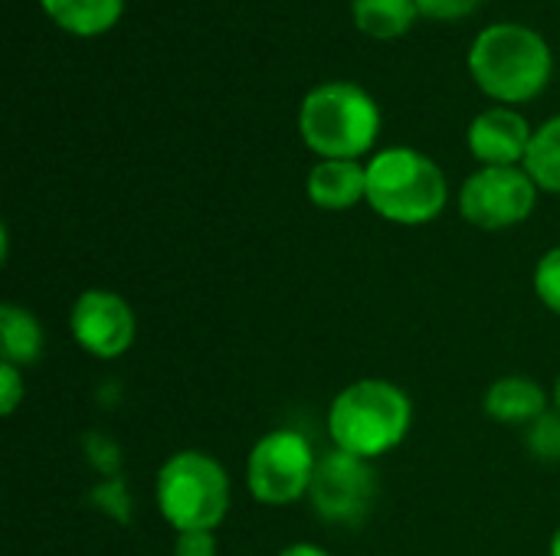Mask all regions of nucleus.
Wrapping results in <instances>:
<instances>
[{
	"mask_svg": "<svg viewBox=\"0 0 560 556\" xmlns=\"http://www.w3.org/2000/svg\"><path fill=\"white\" fill-rule=\"evenodd\" d=\"M279 556H331L325 547H318V544H308V541H299V544H289V547H282Z\"/></svg>",
	"mask_w": 560,
	"mask_h": 556,
	"instance_id": "24",
	"label": "nucleus"
},
{
	"mask_svg": "<svg viewBox=\"0 0 560 556\" xmlns=\"http://www.w3.org/2000/svg\"><path fill=\"white\" fill-rule=\"evenodd\" d=\"M85 456H89V462H92L98 472H105V475L115 478L121 456H118V446H115L105 433H89V436H85Z\"/></svg>",
	"mask_w": 560,
	"mask_h": 556,
	"instance_id": "22",
	"label": "nucleus"
},
{
	"mask_svg": "<svg viewBox=\"0 0 560 556\" xmlns=\"http://www.w3.org/2000/svg\"><path fill=\"white\" fill-rule=\"evenodd\" d=\"M532 288H535L538 301L560 318V246L548 249L538 259L535 275H532Z\"/></svg>",
	"mask_w": 560,
	"mask_h": 556,
	"instance_id": "18",
	"label": "nucleus"
},
{
	"mask_svg": "<svg viewBox=\"0 0 560 556\" xmlns=\"http://www.w3.org/2000/svg\"><path fill=\"white\" fill-rule=\"evenodd\" d=\"M450 203L443 167L417 147H384L368 161V206L397 226H427Z\"/></svg>",
	"mask_w": 560,
	"mask_h": 556,
	"instance_id": "4",
	"label": "nucleus"
},
{
	"mask_svg": "<svg viewBox=\"0 0 560 556\" xmlns=\"http://www.w3.org/2000/svg\"><path fill=\"white\" fill-rule=\"evenodd\" d=\"M89 501H92V508L105 511V518H115L118 524H125L128 514H131V498H128L121 478H105L102 485H95Z\"/></svg>",
	"mask_w": 560,
	"mask_h": 556,
	"instance_id": "19",
	"label": "nucleus"
},
{
	"mask_svg": "<svg viewBox=\"0 0 560 556\" xmlns=\"http://www.w3.org/2000/svg\"><path fill=\"white\" fill-rule=\"evenodd\" d=\"M374 501H377L374 462L358 459V456L341 452V449L318 456L308 505L325 524L358 528L371 514Z\"/></svg>",
	"mask_w": 560,
	"mask_h": 556,
	"instance_id": "8",
	"label": "nucleus"
},
{
	"mask_svg": "<svg viewBox=\"0 0 560 556\" xmlns=\"http://www.w3.org/2000/svg\"><path fill=\"white\" fill-rule=\"evenodd\" d=\"M548 556H560V528L555 531V537H551V547H548Z\"/></svg>",
	"mask_w": 560,
	"mask_h": 556,
	"instance_id": "25",
	"label": "nucleus"
},
{
	"mask_svg": "<svg viewBox=\"0 0 560 556\" xmlns=\"http://www.w3.org/2000/svg\"><path fill=\"white\" fill-rule=\"evenodd\" d=\"M522 167H525L528 177L538 184V190L560 197V115L548 118V121L535 131L532 147H528Z\"/></svg>",
	"mask_w": 560,
	"mask_h": 556,
	"instance_id": "16",
	"label": "nucleus"
},
{
	"mask_svg": "<svg viewBox=\"0 0 560 556\" xmlns=\"http://www.w3.org/2000/svg\"><path fill=\"white\" fill-rule=\"evenodd\" d=\"M413 426V400L404 387L368 377L348 383L328 406L331 446L358 459L377 462L404 446Z\"/></svg>",
	"mask_w": 560,
	"mask_h": 556,
	"instance_id": "2",
	"label": "nucleus"
},
{
	"mask_svg": "<svg viewBox=\"0 0 560 556\" xmlns=\"http://www.w3.org/2000/svg\"><path fill=\"white\" fill-rule=\"evenodd\" d=\"M305 197L328 213L354 210L361 200H368V164L318 161L305 177Z\"/></svg>",
	"mask_w": 560,
	"mask_h": 556,
	"instance_id": "12",
	"label": "nucleus"
},
{
	"mask_svg": "<svg viewBox=\"0 0 560 556\" xmlns=\"http://www.w3.org/2000/svg\"><path fill=\"white\" fill-rule=\"evenodd\" d=\"M26 400V380H23V370L13 367V364H3L0 360V413L3 416H13L20 410V403Z\"/></svg>",
	"mask_w": 560,
	"mask_h": 556,
	"instance_id": "21",
	"label": "nucleus"
},
{
	"mask_svg": "<svg viewBox=\"0 0 560 556\" xmlns=\"http://www.w3.org/2000/svg\"><path fill=\"white\" fill-rule=\"evenodd\" d=\"M469 75L499 105L535 102L555 75L551 43L525 23H492L469 49Z\"/></svg>",
	"mask_w": 560,
	"mask_h": 556,
	"instance_id": "1",
	"label": "nucleus"
},
{
	"mask_svg": "<svg viewBox=\"0 0 560 556\" xmlns=\"http://www.w3.org/2000/svg\"><path fill=\"white\" fill-rule=\"evenodd\" d=\"M532 138H535V131H532L528 118L509 105L479 111L466 131L469 154L482 167H522L525 154L532 147Z\"/></svg>",
	"mask_w": 560,
	"mask_h": 556,
	"instance_id": "10",
	"label": "nucleus"
},
{
	"mask_svg": "<svg viewBox=\"0 0 560 556\" xmlns=\"http://www.w3.org/2000/svg\"><path fill=\"white\" fill-rule=\"evenodd\" d=\"M482 410L492 423L528 429L551 406H548V393L538 380H532L525 374H505L489 383V390L482 397Z\"/></svg>",
	"mask_w": 560,
	"mask_h": 556,
	"instance_id": "11",
	"label": "nucleus"
},
{
	"mask_svg": "<svg viewBox=\"0 0 560 556\" xmlns=\"http://www.w3.org/2000/svg\"><path fill=\"white\" fill-rule=\"evenodd\" d=\"M555 410L560 413V374H558V383H555Z\"/></svg>",
	"mask_w": 560,
	"mask_h": 556,
	"instance_id": "26",
	"label": "nucleus"
},
{
	"mask_svg": "<svg viewBox=\"0 0 560 556\" xmlns=\"http://www.w3.org/2000/svg\"><path fill=\"white\" fill-rule=\"evenodd\" d=\"M538 193L525 167H479L459 187V216L486 233L512 229L535 213Z\"/></svg>",
	"mask_w": 560,
	"mask_h": 556,
	"instance_id": "7",
	"label": "nucleus"
},
{
	"mask_svg": "<svg viewBox=\"0 0 560 556\" xmlns=\"http://www.w3.org/2000/svg\"><path fill=\"white\" fill-rule=\"evenodd\" d=\"M381 105L358 82H322L299 105V134L322 161H361L381 138Z\"/></svg>",
	"mask_w": 560,
	"mask_h": 556,
	"instance_id": "3",
	"label": "nucleus"
},
{
	"mask_svg": "<svg viewBox=\"0 0 560 556\" xmlns=\"http://www.w3.org/2000/svg\"><path fill=\"white\" fill-rule=\"evenodd\" d=\"M43 324L36 321V315L23 305H0V354L3 364L13 367H30L43 357Z\"/></svg>",
	"mask_w": 560,
	"mask_h": 556,
	"instance_id": "14",
	"label": "nucleus"
},
{
	"mask_svg": "<svg viewBox=\"0 0 560 556\" xmlns=\"http://www.w3.org/2000/svg\"><path fill=\"white\" fill-rule=\"evenodd\" d=\"M525 446L541 462H560V413L548 410L525 429Z\"/></svg>",
	"mask_w": 560,
	"mask_h": 556,
	"instance_id": "17",
	"label": "nucleus"
},
{
	"mask_svg": "<svg viewBox=\"0 0 560 556\" xmlns=\"http://www.w3.org/2000/svg\"><path fill=\"white\" fill-rule=\"evenodd\" d=\"M486 0H417L420 16L436 20V23H459L466 16H472Z\"/></svg>",
	"mask_w": 560,
	"mask_h": 556,
	"instance_id": "20",
	"label": "nucleus"
},
{
	"mask_svg": "<svg viewBox=\"0 0 560 556\" xmlns=\"http://www.w3.org/2000/svg\"><path fill=\"white\" fill-rule=\"evenodd\" d=\"M354 26L371 39H400L420 16L417 0H351Z\"/></svg>",
	"mask_w": 560,
	"mask_h": 556,
	"instance_id": "15",
	"label": "nucleus"
},
{
	"mask_svg": "<svg viewBox=\"0 0 560 556\" xmlns=\"http://www.w3.org/2000/svg\"><path fill=\"white\" fill-rule=\"evenodd\" d=\"M69 334L89 357L118 360L135 347L138 318L118 292L85 288L69 308Z\"/></svg>",
	"mask_w": 560,
	"mask_h": 556,
	"instance_id": "9",
	"label": "nucleus"
},
{
	"mask_svg": "<svg viewBox=\"0 0 560 556\" xmlns=\"http://www.w3.org/2000/svg\"><path fill=\"white\" fill-rule=\"evenodd\" d=\"M39 7L72 36H102L125 13V0H39Z\"/></svg>",
	"mask_w": 560,
	"mask_h": 556,
	"instance_id": "13",
	"label": "nucleus"
},
{
	"mask_svg": "<svg viewBox=\"0 0 560 556\" xmlns=\"http://www.w3.org/2000/svg\"><path fill=\"white\" fill-rule=\"evenodd\" d=\"M174 556H217V537H213V531L174 534Z\"/></svg>",
	"mask_w": 560,
	"mask_h": 556,
	"instance_id": "23",
	"label": "nucleus"
},
{
	"mask_svg": "<svg viewBox=\"0 0 560 556\" xmlns=\"http://www.w3.org/2000/svg\"><path fill=\"white\" fill-rule=\"evenodd\" d=\"M154 501L174 534L217 531L230 514V475L213 456L180 449L158 469Z\"/></svg>",
	"mask_w": 560,
	"mask_h": 556,
	"instance_id": "5",
	"label": "nucleus"
},
{
	"mask_svg": "<svg viewBox=\"0 0 560 556\" xmlns=\"http://www.w3.org/2000/svg\"><path fill=\"white\" fill-rule=\"evenodd\" d=\"M318 456L302 429L279 426L256 439L246 456V488L266 508H289L308 498Z\"/></svg>",
	"mask_w": 560,
	"mask_h": 556,
	"instance_id": "6",
	"label": "nucleus"
}]
</instances>
